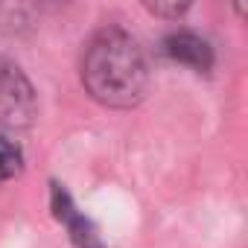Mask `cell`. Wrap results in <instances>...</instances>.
I'll use <instances>...</instances> for the list:
<instances>
[{
  "instance_id": "6da1fadb",
  "label": "cell",
  "mask_w": 248,
  "mask_h": 248,
  "mask_svg": "<svg viewBox=\"0 0 248 248\" xmlns=\"http://www.w3.org/2000/svg\"><path fill=\"white\" fill-rule=\"evenodd\" d=\"M82 85L105 108H135L149 88V67L138 38L120 27L99 30L82 56Z\"/></svg>"
},
{
  "instance_id": "7a4b0ae2",
  "label": "cell",
  "mask_w": 248,
  "mask_h": 248,
  "mask_svg": "<svg viewBox=\"0 0 248 248\" xmlns=\"http://www.w3.org/2000/svg\"><path fill=\"white\" fill-rule=\"evenodd\" d=\"M38 117V96L27 73L6 56H0V126L21 132Z\"/></svg>"
},
{
  "instance_id": "3957f363",
  "label": "cell",
  "mask_w": 248,
  "mask_h": 248,
  "mask_svg": "<svg viewBox=\"0 0 248 248\" xmlns=\"http://www.w3.org/2000/svg\"><path fill=\"white\" fill-rule=\"evenodd\" d=\"M50 207H53V216L64 225V231H67V236H70V242L76 248H105L102 239H99V231L93 228V222L73 204L70 193L59 181L50 184Z\"/></svg>"
},
{
  "instance_id": "277c9868",
  "label": "cell",
  "mask_w": 248,
  "mask_h": 248,
  "mask_svg": "<svg viewBox=\"0 0 248 248\" xmlns=\"http://www.w3.org/2000/svg\"><path fill=\"white\" fill-rule=\"evenodd\" d=\"M164 53L172 62H178V64H184L196 73H207L213 67V47L190 30H178V32L167 35L164 38Z\"/></svg>"
},
{
  "instance_id": "5b68a950",
  "label": "cell",
  "mask_w": 248,
  "mask_h": 248,
  "mask_svg": "<svg viewBox=\"0 0 248 248\" xmlns=\"http://www.w3.org/2000/svg\"><path fill=\"white\" fill-rule=\"evenodd\" d=\"M41 0H0V32L21 35L32 27Z\"/></svg>"
},
{
  "instance_id": "8992f818",
  "label": "cell",
  "mask_w": 248,
  "mask_h": 248,
  "mask_svg": "<svg viewBox=\"0 0 248 248\" xmlns=\"http://www.w3.org/2000/svg\"><path fill=\"white\" fill-rule=\"evenodd\" d=\"M24 170V152L18 143L0 138V181H12Z\"/></svg>"
},
{
  "instance_id": "52a82bcc",
  "label": "cell",
  "mask_w": 248,
  "mask_h": 248,
  "mask_svg": "<svg viewBox=\"0 0 248 248\" xmlns=\"http://www.w3.org/2000/svg\"><path fill=\"white\" fill-rule=\"evenodd\" d=\"M193 0H143V6L158 18H181Z\"/></svg>"
},
{
  "instance_id": "ba28073f",
  "label": "cell",
  "mask_w": 248,
  "mask_h": 248,
  "mask_svg": "<svg viewBox=\"0 0 248 248\" xmlns=\"http://www.w3.org/2000/svg\"><path fill=\"white\" fill-rule=\"evenodd\" d=\"M53 3H62V0H53Z\"/></svg>"
}]
</instances>
